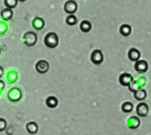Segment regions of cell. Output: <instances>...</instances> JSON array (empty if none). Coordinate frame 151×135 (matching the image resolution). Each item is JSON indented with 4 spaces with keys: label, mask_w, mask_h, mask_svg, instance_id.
I'll return each mask as SVG.
<instances>
[{
    "label": "cell",
    "mask_w": 151,
    "mask_h": 135,
    "mask_svg": "<svg viewBox=\"0 0 151 135\" xmlns=\"http://www.w3.org/2000/svg\"><path fill=\"white\" fill-rule=\"evenodd\" d=\"M45 45L50 49H55L59 45V36L55 33H49L44 38Z\"/></svg>",
    "instance_id": "6da1fadb"
},
{
    "label": "cell",
    "mask_w": 151,
    "mask_h": 135,
    "mask_svg": "<svg viewBox=\"0 0 151 135\" xmlns=\"http://www.w3.org/2000/svg\"><path fill=\"white\" fill-rule=\"evenodd\" d=\"M37 41V36L33 32H27L24 36V43L27 46L32 47L34 46Z\"/></svg>",
    "instance_id": "7a4b0ae2"
},
{
    "label": "cell",
    "mask_w": 151,
    "mask_h": 135,
    "mask_svg": "<svg viewBox=\"0 0 151 135\" xmlns=\"http://www.w3.org/2000/svg\"><path fill=\"white\" fill-rule=\"evenodd\" d=\"M7 97L12 102H17L20 100L22 98V92L20 89L17 87H13L7 93Z\"/></svg>",
    "instance_id": "3957f363"
},
{
    "label": "cell",
    "mask_w": 151,
    "mask_h": 135,
    "mask_svg": "<svg viewBox=\"0 0 151 135\" xmlns=\"http://www.w3.org/2000/svg\"><path fill=\"white\" fill-rule=\"evenodd\" d=\"M104 59V57H103V53L100 50H93L91 53V56H90V60L94 65H100L102 64Z\"/></svg>",
    "instance_id": "277c9868"
},
{
    "label": "cell",
    "mask_w": 151,
    "mask_h": 135,
    "mask_svg": "<svg viewBox=\"0 0 151 135\" xmlns=\"http://www.w3.org/2000/svg\"><path fill=\"white\" fill-rule=\"evenodd\" d=\"M77 8H78L77 4L74 0L67 1L65 4H64V7H63V9L65 11V12L68 14V15H73L74 13H76V11H77Z\"/></svg>",
    "instance_id": "5b68a950"
},
{
    "label": "cell",
    "mask_w": 151,
    "mask_h": 135,
    "mask_svg": "<svg viewBox=\"0 0 151 135\" xmlns=\"http://www.w3.org/2000/svg\"><path fill=\"white\" fill-rule=\"evenodd\" d=\"M35 68H36L37 71L39 74L44 75V74L48 72V70L50 69V64L46 60H40L36 63Z\"/></svg>",
    "instance_id": "8992f818"
},
{
    "label": "cell",
    "mask_w": 151,
    "mask_h": 135,
    "mask_svg": "<svg viewBox=\"0 0 151 135\" xmlns=\"http://www.w3.org/2000/svg\"><path fill=\"white\" fill-rule=\"evenodd\" d=\"M137 113L141 117H145L149 114V106L146 103L141 102L137 106Z\"/></svg>",
    "instance_id": "52a82bcc"
},
{
    "label": "cell",
    "mask_w": 151,
    "mask_h": 135,
    "mask_svg": "<svg viewBox=\"0 0 151 135\" xmlns=\"http://www.w3.org/2000/svg\"><path fill=\"white\" fill-rule=\"evenodd\" d=\"M133 81V77L128 73H124L119 78V82L124 87H128Z\"/></svg>",
    "instance_id": "ba28073f"
},
{
    "label": "cell",
    "mask_w": 151,
    "mask_h": 135,
    "mask_svg": "<svg viewBox=\"0 0 151 135\" xmlns=\"http://www.w3.org/2000/svg\"><path fill=\"white\" fill-rule=\"evenodd\" d=\"M135 70L136 71L140 74H143V73H145L148 70V68H149V65H148V63L145 60H138L137 62H136L135 63Z\"/></svg>",
    "instance_id": "9c48e42d"
},
{
    "label": "cell",
    "mask_w": 151,
    "mask_h": 135,
    "mask_svg": "<svg viewBox=\"0 0 151 135\" xmlns=\"http://www.w3.org/2000/svg\"><path fill=\"white\" fill-rule=\"evenodd\" d=\"M128 58L132 62H137L141 58V52L135 48H132L131 50L128 51Z\"/></svg>",
    "instance_id": "30bf717a"
},
{
    "label": "cell",
    "mask_w": 151,
    "mask_h": 135,
    "mask_svg": "<svg viewBox=\"0 0 151 135\" xmlns=\"http://www.w3.org/2000/svg\"><path fill=\"white\" fill-rule=\"evenodd\" d=\"M133 93H134V98L137 100H138V101H142V100L145 99V98L147 97V92L143 88L137 89Z\"/></svg>",
    "instance_id": "8fae6325"
},
{
    "label": "cell",
    "mask_w": 151,
    "mask_h": 135,
    "mask_svg": "<svg viewBox=\"0 0 151 135\" xmlns=\"http://www.w3.org/2000/svg\"><path fill=\"white\" fill-rule=\"evenodd\" d=\"M33 27L36 30H42L45 26V21L42 18L37 16L33 20Z\"/></svg>",
    "instance_id": "7c38bea8"
},
{
    "label": "cell",
    "mask_w": 151,
    "mask_h": 135,
    "mask_svg": "<svg viewBox=\"0 0 151 135\" xmlns=\"http://www.w3.org/2000/svg\"><path fill=\"white\" fill-rule=\"evenodd\" d=\"M26 130L30 134H35L38 131V125L36 122H29L26 125Z\"/></svg>",
    "instance_id": "4fadbf2b"
},
{
    "label": "cell",
    "mask_w": 151,
    "mask_h": 135,
    "mask_svg": "<svg viewBox=\"0 0 151 135\" xmlns=\"http://www.w3.org/2000/svg\"><path fill=\"white\" fill-rule=\"evenodd\" d=\"M128 127L132 129H137L140 125V120L137 117H132L129 118L128 122Z\"/></svg>",
    "instance_id": "5bb4252c"
},
{
    "label": "cell",
    "mask_w": 151,
    "mask_h": 135,
    "mask_svg": "<svg viewBox=\"0 0 151 135\" xmlns=\"http://www.w3.org/2000/svg\"><path fill=\"white\" fill-rule=\"evenodd\" d=\"M13 16V11L10 8H5L1 11V17L4 20H10Z\"/></svg>",
    "instance_id": "9a60e30c"
},
{
    "label": "cell",
    "mask_w": 151,
    "mask_h": 135,
    "mask_svg": "<svg viewBox=\"0 0 151 135\" xmlns=\"http://www.w3.org/2000/svg\"><path fill=\"white\" fill-rule=\"evenodd\" d=\"M58 99L55 97V96H49L47 99H46V104L48 108L50 109H55V107L58 105Z\"/></svg>",
    "instance_id": "2e32d148"
},
{
    "label": "cell",
    "mask_w": 151,
    "mask_h": 135,
    "mask_svg": "<svg viewBox=\"0 0 151 135\" xmlns=\"http://www.w3.org/2000/svg\"><path fill=\"white\" fill-rule=\"evenodd\" d=\"M80 28L82 31L83 33H89L92 28V24L88 20H83L82 22L80 24Z\"/></svg>",
    "instance_id": "e0dca14e"
},
{
    "label": "cell",
    "mask_w": 151,
    "mask_h": 135,
    "mask_svg": "<svg viewBox=\"0 0 151 135\" xmlns=\"http://www.w3.org/2000/svg\"><path fill=\"white\" fill-rule=\"evenodd\" d=\"M119 33L124 36H128L132 33V28L128 24H123L119 28Z\"/></svg>",
    "instance_id": "ac0fdd59"
},
{
    "label": "cell",
    "mask_w": 151,
    "mask_h": 135,
    "mask_svg": "<svg viewBox=\"0 0 151 135\" xmlns=\"http://www.w3.org/2000/svg\"><path fill=\"white\" fill-rule=\"evenodd\" d=\"M121 109L125 113H129L133 110V104H132V103L129 102V101L124 102L122 104Z\"/></svg>",
    "instance_id": "d6986e66"
},
{
    "label": "cell",
    "mask_w": 151,
    "mask_h": 135,
    "mask_svg": "<svg viewBox=\"0 0 151 135\" xmlns=\"http://www.w3.org/2000/svg\"><path fill=\"white\" fill-rule=\"evenodd\" d=\"M66 23L68 25L74 26L77 23V18L74 15H69V16L67 17V19H66Z\"/></svg>",
    "instance_id": "ffe728a7"
},
{
    "label": "cell",
    "mask_w": 151,
    "mask_h": 135,
    "mask_svg": "<svg viewBox=\"0 0 151 135\" xmlns=\"http://www.w3.org/2000/svg\"><path fill=\"white\" fill-rule=\"evenodd\" d=\"M18 0H4V4L7 8L13 9L17 6Z\"/></svg>",
    "instance_id": "44dd1931"
},
{
    "label": "cell",
    "mask_w": 151,
    "mask_h": 135,
    "mask_svg": "<svg viewBox=\"0 0 151 135\" xmlns=\"http://www.w3.org/2000/svg\"><path fill=\"white\" fill-rule=\"evenodd\" d=\"M7 128V122L4 118H0V132L4 131Z\"/></svg>",
    "instance_id": "7402d4cb"
},
{
    "label": "cell",
    "mask_w": 151,
    "mask_h": 135,
    "mask_svg": "<svg viewBox=\"0 0 151 135\" xmlns=\"http://www.w3.org/2000/svg\"><path fill=\"white\" fill-rule=\"evenodd\" d=\"M4 75V68L0 66V78H2Z\"/></svg>",
    "instance_id": "603a6c76"
},
{
    "label": "cell",
    "mask_w": 151,
    "mask_h": 135,
    "mask_svg": "<svg viewBox=\"0 0 151 135\" xmlns=\"http://www.w3.org/2000/svg\"><path fill=\"white\" fill-rule=\"evenodd\" d=\"M18 1H20V2H21V3H24V2H25L26 0H18Z\"/></svg>",
    "instance_id": "cb8c5ba5"
},
{
    "label": "cell",
    "mask_w": 151,
    "mask_h": 135,
    "mask_svg": "<svg viewBox=\"0 0 151 135\" xmlns=\"http://www.w3.org/2000/svg\"><path fill=\"white\" fill-rule=\"evenodd\" d=\"M0 52H1V51H0Z\"/></svg>",
    "instance_id": "d4e9b609"
}]
</instances>
